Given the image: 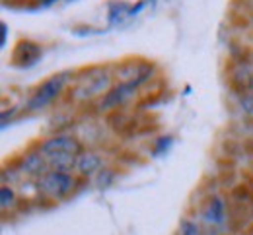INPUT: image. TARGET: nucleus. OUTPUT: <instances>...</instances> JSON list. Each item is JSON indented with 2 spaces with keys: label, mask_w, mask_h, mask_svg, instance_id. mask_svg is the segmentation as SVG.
I'll list each match as a JSON object with an SVG mask.
<instances>
[{
  "label": "nucleus",
  "mask_w": 253,
  "mask_h": 235,
  "mask_svg": "<svg viewBox=\"0 0 253 235\" xmlns=\"http://www.w3.org/2000/svg\"><path fill=\"white\" fill-rule=\"evenodd\" d=\"M72 187H74L72 175H68L66 171H55V169L41 175L37 185V189L51 199H63L72 191Z\"/></svg>",
  "instance_id": "1"
},
{
  "label": "nucleus",
  "mask_w": 253,
  "mask_h": 235,
  "mask_svg": "<svg viewBox=\"0 0 253 235\" xmlns=\"http://www.w3.org/2000/svg\"><path fill=\"white\" fill-rule=\"evenodd\" d=\"M64 84H66V74L53 76L49 82H45V84L37 90V94H35L32 100H30V103H28V109L37 111V109H43L45 105H49L51 101L63 92Z\"/></svg>",
  "instance_id": "2"
},
{
  "label": "nucleus",
  "mask_w": 253,
  "mask_h": 235,
  "mask_svg": "<svg viewBox=\"0 0 253 235\" xmlns=\"http://www.w3.org/2000/svg\"><path fill=\"white\" fill-rule=\"evenodd\" d=\"M80 152V142L74 140L72 136H53L41 144V154L51 156V154H78Z\"/></svg>",
  "instance_id": "3"
},
{
  "label": "nucleus",
  "mask_w": 253,
  "mask_h": 235,
  "mask_svg": "<svg viewBox=\"0 0 253 235\" xmlns=\"http://www.w3.org/2000/svg\"><path fill=\"white\" fill-rule=\"evenodd\" d=\"M109 76L103 74V76H97V78H90L86 84H82L78 90H76V98L78 100H86V98H94L99 94H105L109 90Z\"/></svg>",
  "instance_id": "4"
},
{
  "label": "nucleus",
  "mask_w": 253,
  "mask_h": 235,
  "mask_svg": "<svg viewBox=\"0 0 253 235\" xmlns=\"http://www.w3.org/2000/svg\"><path fill=\"white\" fill-rule=\"evenodd\" d=\"M136 86L138 84H134V82H125V84L113 88L109 94H105V98L101 101V109H111V107L121 105L123 101H126L132 96V92L136 90Z\"/></svg>",
  "instance_id": "5"
},
{
  "label": "nucleus",
  "mask_w": 253,
  "mask_h": 235,
  "mask_svg": "<svg viewBox=\"0 0 253 235\" xmlns=\"http://www.w3.org/2000/svg\"><path fill=\"white\" fill-rule=\"evenodd\" d=\"M47 156L45 154H28L24 156L22 160V173H28V175H45L47 173Z\"/></svg>",
  "instance_id": "6"
},
{
  "label": "nucleus",
  "mask_w": 253,
  "mask_h": 235,
  "mask_svg": "<svg viewBox=\"0 0 253 235\" xmlns=\"http://www.w3.org/2000/svg\"><path fill=\"white\" fill-rule=\"evenodd\" d=\"M103 166V162H101V158L97 156V154H92V152H88V154H82V156H78V160H76V169L82 173V175H95L99 169Z\"/></svg>",
  "instance_id": "7"
},
{
  "label": "nucleus",
  "mask_w": 253,
  "mask_h": 235,
  "mask_svg": "<svg viewBox=\"0 0 253 235\" xmlns=\"http://www.w3.org/2000/svg\"><path fill=\"white\" fill-rule=\"evenodd\" d=\"M76 154H51L47 156V164L49 168L55 171H70L76 168Z\"/></svg>",
  "instance_id": "8"
},
{
  "label": "nucleus",
  "mask_w": 253,
  "mask_h": 235,
  "mask_svg": "<svg viewBox=\"0 0 253 235\" xmlns=\"http://www.w3.org/2000/svg\"><path fill=\"white\" fill-rule=\"evenodd\" d=\"M203 218L209 224H222L226 214H224V202L220 199H212L207 204V208L203 210Z\"/></svg>",
  "instance_id": "9"
},
{
  "label": "nucleus",
  "mask_w": 253,
  "mask_h": 235,
  "mask_svg": "<svg viewBox=\"0 0 253 235\" xmlns=\"http://www.w3.org/2000/svg\"><path fill=\"white\" fill-rule=\"evenodd\" d=\"M14 204H16V193H14V189L8 187V185H4L0 189V206L6 210V208H12Z\"/></svg>",
  "instance_id": "10"
},
{
  "label": "nucleus",
  "mask_w": 253,
  "mask_h": 235,
  "mask_svg": "<svg viewBox=\"0 0 253 235\" xmlns=\"http://www.w3.org/2000/svg\"><path fill=\"white\" fill-rule=\"evenodd\" d=\"M111 181H113V171L111 169H105V171H99V175H97V187H109L111 185Z\"/></svg>",
  "instance_id": "11"
},
{
  "label": "nucleus",
  "mask_w": 253,
  "mask_h": 235,
  "mask_svg": "<svg viewBox=\"0 0 253 235\" xmlns=\"http://www.w3.org/2000/svg\"><path fill=\"white\" fill-rule=\"evenodd\" d=\"M179 230H181V235H199V226L191 220H183Z\"/></svg>",
  "instance_id": "12"
},
{
  "label": "nucleus",
  "mask_w": 253,
  "mask_h": 235,
  "mask_svg": "<svg viewBox=\"0 0 253 235\" xmlns=\"http://www.w3.org/2000/svg\"><path fill=\"white\" fill-rule=\"evenodd\" d=\"M240 105H242V111L246 115H253V94H246L242 100H240Z\"/></svg>",
  "instance_id": "13"
},
{
  "label": "nucleus",
  "mask_w": 253,
  "mask_h": 235,
  "mask_svg": "<svg viewBox=\"0 0 253 235\" xmlns=\"http://www.w3.org/2000/svg\"><path fill=\"white\" fill-rule=\"evenodd\" d=\"M6 30H8V26H6V24H2V47L6 45Z\"/></svg>",
  "instance_id": "14"
}]
</instances>
